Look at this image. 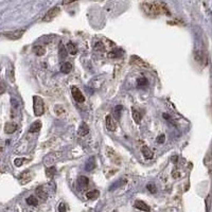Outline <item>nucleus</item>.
Returning a JSON list of instances; mask_svg holds the SVG:
<instances>
[{"label":"nucleus","instance_id":"obj_1","mask_svg":"<svg viewBox=\"0 0 212 212\" xmlns=\"http://www.w3.org/2000/svg\"><path fill=\"white\" fill-rule=\"evenodd\" d=\"M142 11L146 14L147 16L151 17H155L158 15H162V14H167L170 15L169 9L163 2H157V1H151V2H143L141 3Z\"/></svg>","mask_w":212,"mask_h":212},{"label":"nucleus","instance_id":"obj_2","mask_svg":"<svg viewBox=\"0 0 212 212\" xmlns=\"http://www.w3.org/2000/svg\"><path fill=\"white\" fill-rule=\"evenodd\" d=\"M33 108H34V115L36 117H40L45 113V103L40 97H33Z\"/></svg>","mask_w":212,"mask_h":212},{"label":"nucleus","instance_id":"obj_3","mask_svg":"<svg viewBox=\"0 0 212 212\" xmlns=\"http://www.w3.org/2000/svg\"><path fill=\"white\" fill-rule=\"evenodd\" d=\"M60 11L61 10L58 7H54V8H52V9H50L48 12L46 13V15L43 17V21L44 22H49V21L53 20V19H54L58 14H60Z\"/></svg>","mask_w":212,"mask_h":212},{"label":"nucleus","instance_id":"obj_4","mask_svg":"<svg viewBox=\"0 0 212 212\" xmlns=\"http://www.w3.org/2000/svg\"><path fill=\"white\" fill-rule=\"evenodd\" d=\"M130 65L133 66H136L137 68H141V69H144V68H149V64L144 62L143 60H141L139 56H136V55H132L130 56Z\"/></svg>","mask_w":212,"mask_h":212},{"label":"nucleus","instance_id":"obj_5","mask_svg":"<svg viewBox=\"0 0 212 212\" xmlns=\"http://www.w3.org/2000/svg\"><path fill=\"white\" fill-rule=\"evenodd\" d=\"M71 93H72V97H73V99H74L77 103H84V102H85V97H84V94L82 93V91H81L77 87H75V86H72V88H71Z\"/></svg>","mask_w":212,"mask_h":212},{"label":"nucleus","instance_id":"obj_6","mask_svg":"<svg viewBox=\"0 0 212 212\" xmlns=\"http://www.w3.org/2000/svg\"><path fill=\"white\" fill-rule=\"evenodd\" d=\"M24 30H17V31L4 33V36L7 38H9V40H19V38H20L21 36L24 35Z\"/></svg>","mask_w":212,"mask_h":212},{"label":"nucleus","instance_id":"obj_7","mask_svg":"<svg viewBox=\"0 0 212 212\" xmlns=\"http://www.w3.org/2000/svg\"><path fill=\"white\" fill-rule=\"evenodd\" d=\"M106 127H107V130H110V132H115L117 130V123L115 119L110 115L106 116Z\"/></svg>","mask_w":212,"mask_h":212},{"label":"nucleus","instance_id":"obj_8","mask_svg":"<svg viewBox=\"0 0 212 212\" xmlns=\"http://www.w3.org/2000/svg\"><path fill=\"white\" fill-rule=\"evenodd\" d=\"M135 208H137V209H139V210H141V211H144V212H149V211H151V208H150V206L147 205V204H146L144 202H142V200H136L135 202Z\"/></svg>","mask_w":212,"mask_h":212},{"label":"nucleus","instance_id":"obj_9","mask_svg":"<svg viewBox=\"0 0 212 212\" xmlns=\"http://www.w3.org/2000/svg\"><path fill=\"white\" fill-rule=\"evenodd\" d=\"M17 127V124L14 123V122H8L4 125V132L7 134H13L14 132H16Z\"/></svg>","mask_w":212,"mask_h":212},{"label":"nucleus","instance_id":"obj_10","mask_svg":"<svg viewBox=\"0 0 212 212\" xmlns=\"http://www.w3.org/2000/svg\"><path fill=\"white\" fill-rule=\"evenodd\" d=\"M88 183H89V179L86 176H80L79 178H77V186H79L80 190L87 188Z\"/></svg>","mask_w":212,"mask_h":212},{"label":"nucleus","instance_id":"obj_11","mask_svg":"<svg viewBox=\"0 0 212 212\" xmlns=\"http://www.w3.org/2000/svg\"><path fill=\"white\" fill-rule=\"evenodd\" d=\"M123 53L124 51L122 49H115L108 53L107 56L109 58H118V57H121L122 55H123Z\"/></svg>","mask_w":212,"mask_h":212},{"label":"nucleus","instance_id":"obj_12","mask_svg":"<svg viewBox=\"0 0 212 212\" xmlns=\"http://www.w3.org/2000/svg\"><path fill=\"white\" fill-rule=\"evenodd\" d=\"M36 194L38 195V197H40V199H47V197H48V193L46 192V190H45V187L40 186L38 187L37 189H36Z\"/></svg>","mask_w":212,"mask_h":212},{"label":"nucleus","instance_id":"obj_13","mask_svg":"<svg viewBox=\"0 0 212 212\" xmlns=\"http://www.w3.org/2000/svg\"><path fill=\"white\" fill-rule=\"evenodd\" d=\"M32 179V174L31 172H26L20 176V183L21 185H26L29 181H31Z\"/></svg>","mask_w":212,"mask_h":212},{"label":"nucleus","instance_id":"obj_14","mask_svg":"<svg viewBox=\"0 0 212 212\" xmlns=\"http://www.w3.org/2000/svg\"><path fill=\"white\" fill-rule=\"evenodd\" d=\"M71 70H72V65L70 63L65 62V63H63L62 65H61V72H62V73L68 74Z\"/></svg>","mask_w":212,"mask_h":212},{"label":"nucleus","instance_id":"obj_15","mask_svg":"<svg viewBox=\"0 0 212 212\" xmlns=\"http://www.w3.org/2000/svg\"><path fill=\"white\" fill-rule=\"evenodd\" d=\"M41 128V122L40 121H35L34 123H32L30 125V128H29V132L30 133H37L40 132Z\"/></svg>","mask_w":212,"mask_h":212},{"label":"nucleus","instance_id":"obj_16","mask_svg":"<svg viewBox=\"0 0 212 212\" xmlns=\"http://www.w3.org/2000/svg\"><path fill=\"white\" fill-rule=\"evenodd\" d=\"M89 133V127L85 122H82L79 127V135L80 136H86Z\"/></svg>","mask_w":212,"mask_h":212},{"label":"nucleus","instance_id":"obj_17","mask_svg":"<svg viewBox=\"0 0 212 212\" xmlns=\"http://www.w3.org/2000/svg\"><path fill=\"white\" fill-rule=\"evenodd\" d=\"M66 50L68 53H70L71 55H75L77 53V47H75V45L73 43H71V41H69L68 44H67V47H66Z\"/></svg>","mask_w":212,"mask_h":212},{"label":"nucleus","instance_id":"obj_18","mask_svg":"<svg viewBox=\"0 0 212 212\" xmlns=\"http://www.w3.org/2000/svg\"><path fill=\"white\" fill-rule=\"evenodd\" d=\"M141 152H142V154H143L144 158H146V159H151V158L153 157V152H152V151H151V150L149 149V146H144L141 149Z\"/></svg>","mask_w":212,"mask_h":212},{"label":"nucleus","instance_id":"obj_19","mask_svg":"<svg viewBox=\"0 0 212 212\" xmlns=\"http://www.w3.org/2000/svg\"><path fill=\"white\" fill-rule=\"evenodd\" d=\"M94 168H96V161H94L93 157H90L89 160L87 161V163L85 164V169L86 171H91V170H93Z\"/></svg>","mask_w":212,"mask_h":212},{"label":"nucleus","instance_id":"obj_20","mask_svg":"<svg viewBox=\"0 0 212 212\" xmlns=\"http://www.w3.org/2000/svg\"><path fill=\"white\" fill-rule=\"evenodd\" d=\"M33 51H34L35 55H37V56H43V55H45V53H46V49H45L43 46H35L34 48H33Z\"/></svg>","mask_w":212,"mask_h":212},{"label":"nucleus","instance_id":"obj_21","mask_svg":"<svg viewBox=\"0 0 212 212\" xmlns=\"http://www.w3.org/2000/svg\"><path fill=\"white\" fill-rule=\"evenodd\" d=\"M132 114H133V119H134V121L136 122L137 124H139L141 122V115L139 114V111L138 110H136V108L135 107H133L132 108Z\"/></svg>","mask_w":212,"mask_h":212},{"label":"nucleus","instance_id":"obj_22","mask_svg":"<svg viewBox=\"0 0 212 212\" xmlns=\"http://www.w3.org/2000/svg\"><path fill=\"white\" fill-rule=\"evenodd\" d=\"M55 173H56V169H55V167H49V168L46 169V176L48 178H53V176L55 175Z\"/></svg>","mask_w":212,"mask_h":212},{"label":"nucleus","instance_id":"obj_23","mask_svg":"<svg viewBox=\"0 0 212 212\" xmlns=\"http://www.w3.org/2000/svg\"><path fill=\"white\" fill-rule=\"evenodd\" d=\"M100 195V192L98 190H93V191H89L87 194H86V196H87L88 199H96L99 197Z\"/></svg>","mask_w":212,"mask_h":212},{"label":"nucleus","instance_id":"obj_24","mask_svg":"<svg viewBox=\"0 0 212 212\" xmlns=\"http://www.w3.org/2000/svg\"><path fill=\"white\" fill-rule=\"evenodd\" d=\"M27 204L28 205H30V206H37L38 205V200H37V199L34 196V195H31V196H29L27 199Z\"/></svg>","mask_w":212,"mask_h":212},{"label":"nucleus","instance_id":"obj_25","mask_svg":"<svg viewBox=\"0 0 212 212\" xmlns=\"http://www.w3.org/2000/svg\"><path fill=\"white\" fill-rule=\"evenodd\" d=\"M58 54H60V58H66L67 54H68V52H67L65 46L63 44H60V52H58Z\"/></svg>","mask_w":212,"mask_h":212},{"label":"nucleus","instance_id":"obj_26","mask_svg":"<svg viewBox=\"0 0 212 212\" xmlns=\"http://www.w3.org/2000/svg\"><path fill=\"white\" fill-rule=\"evenodd\" d=\"M194 56H195V60H196L197 62L204 64V61H205V55L203 54L202 51H196L194 54Z\"/></svg>","mask_w":212,"mask_h":212},{"label":"nucleus","instance_id":"obj_27","mask_svg":"<svg viewBox=\"0 0 212 212\" xmlns=\"http://www.w3.org/2000/svg\"><path fill=\"white\" fill-rule=\"evenodd\" d=\"M147 84H149L147 79H146V77H139V79L137 80V85L139 86V87H144V86H146Z\"/></svg>","mask_w":212,"mask_h":212},{"label":"nucleus","instance_id":"obj_28","mask_svg":"<svg viewBox=\"0 0 212 212\" xmlns=\"http://www.w3.org/2000/svg\"><path fill=\"white\" fill-rule=\"evenodd\" d=\"M123 109V107H122V105H117L115 107V116L117 119L120 118V115H121V110Z\"/></svg>","mask_w":212,"mask_h":212},{"label":"nucleus","instance_id":"obj_29","mask_svg":"<svg viewBox=\"0 0 212 212\" xmlns=\"http://www.w3.org/2000/svg\"><path fill=\"white\" fill-rule=\"evenodd\" d=\"M7 90V84L3 80H0V96L2 93H4V91Z\"/></svg>","mask_w":212,"mask_h":212},{"label":"nucleus","instance_id":"obj_30","mask_svg":"<svg viewBox=\"0 0 212 212\" xmlns=\"http://www.w3.org/2000/svg\"><path fill=\"white\" fill-rule=\"evenodd\" d=\"M146 189L151 193H156V192H157V188H156V186L153 185V183H149V185L146 186Z\"/></svg>","mask_w":212,"mask_h":212},{"label":"nucleus","instance_id":"obj_31","mask_svg":"<svg viewBox=\"0 0 212 212\" xmlns=\"http://www.w3.org/2000/svg\"><path fill=\"white\" fill-rule=\"evenodd\" d=\"M156 141H157V143H159V144L164 143V141H166V136H164L163 134H161V135H159L158 137H157Z\"/></svg>","mask_w":212,"mask_h":212},{"label":"nucleus","instance_id":"obj_32","mask_svg":"<svg viewBox=\"0 0 212 212\" xmlns=\"http://www.w3.org/2000/svg\"><path fill=\"white\" fill-rule=\"evenodd\" d=\"M14 163H15L16 167H21L22 163H24V159H21V158L15 159V160H14Z\"/></svg>","mask_w":212,"mask_h":212},{"label":"nucleus","instance_id":"obj_33","mask_svg":"<svg viewBox=\"0 0 212 212\" xmlns=\"http://www.w3.org/2000/svg\"><path fill=\"white\" fill-rule=\"evenodd\" d=\"M58 212H66V205L64 203H61L58 206Z\"/></svg>","mask_w":212,"mask_h":212},{"label":"nucleus","instance_id":"obj_34","mask_svg":"<svg viewBox=\"0 0 212 212\" xmlns=\"http://www.w3.org/2000/svg\"><path fill=\"white\" fill-rule=\"evenodd\" d=\"M12 106H13V108H17L18 107V102L16 101V100H12Z\"/></svg>","mask_w":212,"mask_h":212},{"label":"nucleus","instance_id":"obj_35","mask_svg":"<svg viewBox=\"0 0 212 212\" xmlns=\"http://www.w3.org/2000/svg\"><path fill=\"white\" fill-rule=\"evenodd\" d=\"M171 159H172V161H173V162H174V163H176L177 161H178V156H173V157H172Z\"/></svg>","mask_w":212,"mask_h":212},{"label":"nucleus","instance_id":"obj_36","mask_svg":"<svg viewBox=\"0 0 212 212\" xmlns=\"http://www.w3.org/2000/svg\"><path fill=\"white\" fill-rule=\"evenodd\" d=\"M163 118H166V120H170L171 119V117H170L168 114H163Z\"/></svg>","mask_w":212,"mask_h":212}]
</instances>
